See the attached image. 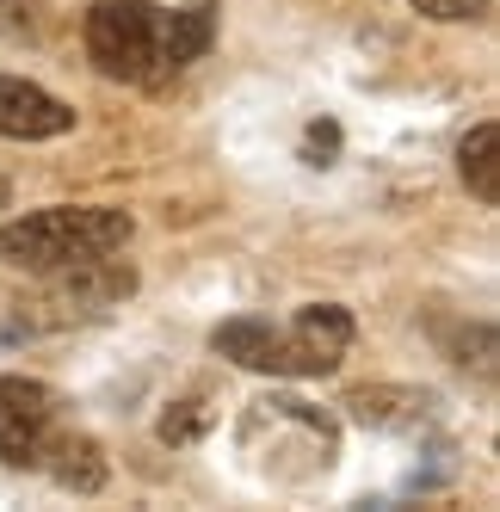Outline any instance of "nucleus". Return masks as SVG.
<instances>
[{
    "mask_svg": "<svg viewBox=\"0 0 500 512\" xmlns=\"http://www.w3.org/2000/svg\"><path fill=\"white\" fill-rule=\"evenodd\" d=\"M87 56L105 81L124 87H167L180 68H192L217 38V0L155 7V0H99L81 25Z\"/></svg>",
    "mask_w": 500,
    "mask_h": 512,
    "instance_id": "nucleus-1",
    "label": "nucleus"
},
{
    "mask_svg": "<svg viewBox=\"0 0 500 512\" xmlns=\"http://www.w3.org/2000/svg\"><path fill=\"white\" fill-rule=\"evenodd\" d=\"M210 346H217L229 364H241V371H266V377H328L334 364L346 358L352 346V315L340 303H309L297 309L291 327H272V321H223L217 334H210Z\"/></svg>",
    "mask_w": 500,
    "mask_h": 512,
    "instance_id": "nucleus-2",
    "label": "nucleus"
},
{
    "mask_svg": "<svg viewBox=\"0 0 500 512\" xmlns=\"http://www.w3.org/2000/svg\"><path fill=\"white\" fill-rule=\"evenodd\" d=\"M130 241V216L112 204H56V210H31L19 223L0 229V266L13 272H62L99 260V253H118Z\"/></svg>",
    "mask_w": 500,
    "mask_h": 512,
    "instance_id": "nucleus-3",
    "label": "nucleus"
},
{
    "mask_svg": "<svg viewBox=\"0 0 500 512\" xmlns=\"http://www.w3.org/2000/svg\"><path fill=\"white\" fill-rule=\"evenodd\" d=\"M56 420V395L31 377H0V457L7 463H44Z\"/></svg>",
    "mask_w": 500,
    "mask_h": 512,
    "instance_id": "nucleus-4",
    "label": "nucleus"
},
{
    "mask_svg": "<svg viewBox=\"0 0 500 512\" xmlns=\"http://www.w3.org/2000/svg\"><path fill=\"white\" fill-rule=\"evenodd\" d=\"M75 130V105H62L56 93L31 87L19 75H0V136L13 142H50Z\"/></svg>",
    "mask_w": 500,
    "mask_h": 512,
    "instance_id": "nucleus-5",
    "label": "nucleus"
},
{
    "mask_svg": "<svg viewBox=\"0 0 500 512\" xmlns=\"http://www.w3.org/2000/svg\"><path fill=\"white\" fill-rule=\"evenodd\" d=\"M500 130L494 124H476L470 136H463V149H457V173H463V186H470L482 204H500Z\"/></svg>",
    "mask_w": 500,
    "mask_h": 512,
    "instance_id": "nucleus-6",
    "label": "nucleus"
},
{
    "mask_svg": "<svg viewBox=\"0 0 500 512\" xmlns=\"http://www.w3.org/2000/svg\"><path fill=\"white\" fill-rule=\"evenodd\" d=\"M44 457H50V475L62 488H75V494H99L105 488V463H99L93 438H56V445H44Z\"/></svg>",
    "mask_w": 500,
    "mask_h": 512,
    "instance_id": "nucleus-7",
    "label": "nucleus"
},
{
    "mask_svg": "<svg viewBox=\"0 0 500 512\" xmlns=\"http://www.w3.org/2000/svg\"><path fill=\"white\" fill-rule=\"evenodd\" d=\"M346 408L365 426H420L426 420V395H414V389H359Z\"/></svg>",
    "mask_w": 500,
    "mask_h": 512,
    "instance_id": "nucleus-8",
    "label": "nucleus"
},
{
    "mask_svg": "<svg viewBox=\"0 0 500 512\" xmlns=\"http://www.w3.org/2000/svg\"><path fill=\"white\" fill-rule=\"evenodd\" d=\"M204 426H210V408H204L198 395L192 401H173V408L161 414V438H167V445H192Z\"/></svg>",
    "mask_w": 500,
    "mask_h": 512,
    "instance_id": "nucleus-9",
    "label": "nucleus"
},
{
    "mask_svg": "<svg viewBox=\"0 0 500 512\" xmlns=\"http://www.w3.org/2000/svg\"><path fill=\"white\" fill-rule=\"evenodd\" d=\"M408 7H420L426 19H445V25H457V19H482V7H488V0H408Z\"/></svg>",
    "mask_w": 500,
    "mask_h": 512,
    "instance_id": "nucleus-10",
    "label": "nucleus"
},
{
    "mask_svg": "<svg viewBox=\"0 0 500 512\" xmlns=\"http://www.w3.org/2000/svg\"><path fill=\"white\" fill-rule=\"evenodd\" d=\"M334 149H340V130H334V124H315L309 142H303V161H309V167H328Z\"/></svg>",
    "mask_w": 500,
    "mask_h": 512,
    "instance_id": "nucleus-11",
    "label": "nucleus"
},
{
    "mask_svg": "<svg viewBox=\"0 0 500 512\" xmlns=\"http://www.w3.org/2000/svg\"><path fill=\"white\" fill-rule=\"evenodd\" d=\"M0 210H7V179H0Z\"/></svg>",
    "mask_w": 500,
    "mask_h": 512,
    "instance_id": "nucleus-12",
    "label": "nucleus"
}]
</instances>
